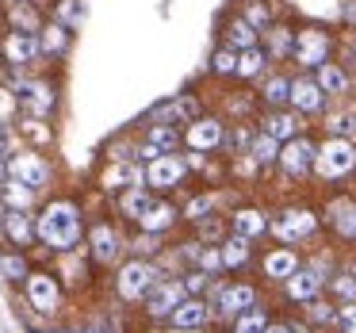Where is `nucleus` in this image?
Returning a JSON list of instances; mask_svg holds the SVG:
<instances>
[{
	"instance_id": "bb28decb",
	"label": "nucleus",
	"mask_w": 356,
	"mask_h": 333,
	"mask_svg": "<svg viewBox=\"0 0 356 333\" xmlns=\"http://www.w3.org/2000/svg\"><path fill=\"white\" fill-rule=\"evenodd\" d=\"M264 134H272V138H295V134H299V119L291 115V111H276V115L268 119V123H264Z\"/></svg>"
},
{
	"instance_id": "6e6552de",
	"label": "nucleus",
	"mask_w": 356,
	"mask_h": 333,
	"mask_svg": "<svg viewBox=\"0 0 356 333\" xmlns=\"http://www.w3.org/2000/svg\"><path fill=\"white\" fill-rule=\"evenodd\" d=\"M16 100H19V108L27 111V119H42L54 108V88H50L47 81H19Z\"/></svg>"
},
{
	"instance_id": "c03bdc74",
	"label": "nucleus",
	"mask_w": 356,
	"mask_h": 333,
	"mask_svg": "<svg viewBox=\"0 0 356 333\" xmlns=\"http://www.w3.org/2000/svg\"><path fill=\"white\" fill-rule=\"evenodd\" d=\"M207 215H211V200H207V195H195V200L188 203V218H195V222H203Z\"/></svg>"
},
{
	"instance_id": "cd10ccee",
	"label": "nucleus",
	"mask_w": 356,
	"mask_h": 333,
	"mask_svg": "<svg viewBox=\"0 0 356 333\" xmlns=\"http://www.w3.org/2000/svg\"><path fill=\"white\" fill-rule=\"evenodd\" d=\"M65 42H70V31H65L62 24H54V27H39V50H42V54H62Z\"/></svg>"
},
{
	"instance_id": "a19ab883",
	"label": "nucleus",
	"mask_w": 356,
	"mask_h": 333,
	"mask_svg": "<svg viewBox=\"0 0 356 333\" xmlns=\"http://www.w3.org/2000/svg\"><path fill=\"white\" fill-rule=\"evenodd\" d=\"M287 92H291V81H284V77H272L268 85H264V100L268 104H287Z\"/></svg>"
},
{
	"instance_id": "c9c22d12",
	"label": "nucleus",
	"mask_w": 356,
	"mask_h": 333,
	"mask_svg": "<svg viewBox=\"0 0 356 333\" xmlns=\"http://www.w3.org/2000/svg\"><path fill=\"white\" fill-rule=\"evenodd\" d=\"M264 325H268L264 310H245V314H238V322H234V333H264Z\"/></svg>"
},
{
	"instance_id": "49530a36",
	"label": "nucleus",
	"mask_w": 356,
	"mask_h": 333,
	"mask_svg": "<svg viewBox=\"0 0 356 333\" xmlns=\"http://www.w3.org/2000/svg\"><path fill=\"white\" fill-rule=\"evenodd\" d=\"M215 70H218V73H234V70H238V54H230V50H218V54H215Z\"/></svg>"
},
{
	"instance_id": "4be33fe9",
	"label": "nucleus",
	"mask_w": 356,
	"mask_h": 333,
	"mask_svg": "<svg viewBox=\"0 0 356 333\" xmlns=\"http://www.w3.org/2000/svg\"><path fill=\"white\" fill-rule=\"evenodd\" d=\"M149 203H154V195L146 192V184L127 188V192H119V215H123V218H134V222H138V218L146 215Z\"/></svg>"
},
{
	"instance_id": "0eeeda50",
	"label": "nucleus",
	"mask_w": 356,
	"mask_h": 333,
	"mask_svg": "<svg viewBox=\"0 0 356 333\" xmlns=\"http://www.w3.org/2000/svg\"><path fill=\"white\" fill-rule=\"evenodd\" d=\"M184 161L180 157H172V154H161V157H154V161L146 165V172H142V184L146 188H154V192H169V188H177L180 180H184Z\"/></svg>"
},
{
	"instance_id": "37998d69",
	"label": "nucleus",
	"mask_w": 356,
	"mask_h": 333,
	"mask_svg": "<svg viewBox=\"0 0 356 333\" xmlns=\"http://www.w3.org/2000/svg\"><path fill=\"white\" fill-rule=\"evenodd\" d=\"M310 318L330 325V322H337V310H333L330 302H314V299H310Z\"/></svg>"
},
{
	"instance_id": "de8ad7c7",
	"label": "nucleus",
	"mask_w": 356,
	"mask_h": 333,
	"mask_svg": "<svg viewBox=\"0 0 356 333\" xmlns=\"http://www.w3.org/2000/svg\"><path fill=\"white\" fill-rule=\"evenodd\" d=\"M268 16H272V12H268V4H249V19H245V24L264 27V24H268Z\"/></svg>"
},
{
	"instance_id": "423d86ee",
	"label": "nucleus",
	"mask_w": 356,
	"mask_h": 333,
	"mask_svg": "<svg viewBox=\"0 0 356 333\" xmlns=\"http://www.w3.org/2000/svg\"><path fill=\"white\" fill-rule=\"evenodd\" d=\"M88 245H92V261L104 264V268H111V264L123 257L127 241H123V234H119L111 222H96L92 230H88Z\"/></svg>"
},
{
	"instance_id": "4468645a",
	"label": "nucleus",
	"mask_w": 356,
	"mask_h": 333,
	"mask_svg": "<svg viewBox=\"0 0 356 333\" xmlns=\"http://www.w3.org/2000/svg\"><path fill=\"white\" fill-rule=\"evenodd\" d=\"M276 161H284V169H287V177H302V172L314 165V146H310L307 138H287V146L280 149V157Z\"/></svg>"
},
{
	"instance_id": "2eb2a0df",
	"label": "nucleus",
	"mask_w": 356,
	"mask_h": 333,
	"mask_svg": "<svg viewBox=\"0 0 356 333\" xmlns=\"http://www.w3.org/2000/svg\"><path fill=\"white\" fill-rule=\"evenodd\" d=\"M257 307V291L249 284H230V287H218V310L222 314H245V310Z\"/></svg>"
},
{
	"instance_id": "3c124183",
	"label": "nucleus",
	"mask_w": 356,
	"mask_h": 333,
	"mask_svg": "<svg viewBox=\"0 0 356 333\" xmlns=\"http://www.w3.org/2000/svg\"><path fill=\"white\" fill-rule=\"evenodd\" d=\"M200 230H203V238H218V234H222V226H218V222H215V218H211V215H207V226H203V222H200Z\"/></svg>"
},
{
	"instance_id": "f704fd0d",
	"label": "nucleus",
	"mask_w": 356,
	"mask_h": 333,
	"mask_svg": "<svg viewBox=\"0 0 356 333\" xmlns=\"http://www.w3.org/2000/svg\"><path fill=\"white\" fill-rule=\"evenodd\" d=\"M333 226L341 230V238H356V203H341L333 211Z\"/></svg>"
},
{
	"instance_id": "09e8293b",
	"label": "nucleus",
	"mask_w": 356,
	"mask_h": 333,
	"mask_svg": "<svg viewBox=\"0 0 356 333\" xmlns=\"http://www.w3.org/2000/svg\"><path fill=\"white\" fill-rule=\"evenodd\" d=\"M333 287H337V295H341V299H356V279H353V276H341Z\"/></svg>"
},
{
	"instance_id": "864d4df0",
	"label": "nucleus",
	"mask_w": 356,
	"mask_h": 333,
	"mask_svg": "<svg viewBox=\"0 0 356 333\" xmlns=\"http://www.w3.org/2000/svg\"><path fill=\"white\" fill-rule=\"evenodd\" d=\"M345 24H356V0H345Z\"/></svg>"
},
{
	"instance_id": "4c0bfd02",
	"label": "nucleus",
	"mask_w": 356,
	"mask_h": 333,
	"mask_svg": "<svg viewBox=\"0 0 356 333\" xmlns=\"http://www.w3.org/2000/svg\"><path fill=\"white\" fill-rule=\"evenodd\" d=\"M264 70V54H261V50H241V58H238V70H234V73H241V77H257V73H261Z\"/></svg>"
},
{
	"instance_id": "a18cd8bd",
	"label": "nucleus",
	"mask_w": 356,
	"mask_h": 333,
	"mask_svg": "<svg viewBox=\"0 0 356 333\" xmlns=\"http://www.w3.org/2000/svg\"><path fill=\"white\" fill-rule=\"evenodd\" d=\"M337 325H341L345 333H356V302H348V307L337 310Z\"/></svg>"
},
{
	"instance_id": "ddd939ff",
	"label": "nucleus",
	"mask_w": 356,
	"mask_h": 333,
	"mask_svg": "<svg viewBox=\"0 0 356 333\" xmlns=\"http://www.w3.org/2000/svg\"><path fill=\"white\" fill-rule=\"evenodd\" d=\"M314 226H318V218L310 215V211H284V215H276V222H272V230L280 234L284 241H299V238H310L314 234Z\"/></svg>"
},
{
	"instance_id": "603ef678",
	"label": "nucleus",
	"mask_w": 356,
	"mask_h": 333,
	"mask_svg": "<svg viewBox=\"0 0 356 333\" xmlns=\"http://www.w3.org/2000/svg\"><path fill=\"white\" fill-rule=\"evenodd\" d=\"M264 333H307L299 325H264Z\"/></svg>"
},
{
	"instance_id": "393cba45",
	"label": "nucleus",
	"mask_w": 356,
	"mask_h": 333,
	"mask_svg": "<svg viewBox=\"0 0 356 333\" xmlns=\"http://www.w3.org/2000/svg\"><path fill=\"white\" fill-rule=\"evenodd\" d=\"M295 268H299V261H295L291 249H276V253L264 257V272H268L272 279H287Z\"/></svg>"
},
{
	"instance_id": "9d476101",
	"label": "nucleus",
	"mask_w": 356,
	"mask_h": 333,
	"mask_svg": "<svg viewBox=\"0 0 356 333\" xmlns=\"http://www.w3.org/2000/svg\"><path fill=\"white\" fill-rule=\"evenodd\" d=\"M0 54H4V62H12V65H35V62L42 58L39 35L8 31V35H4V42H0Z\"/></svg>"
},
{
	"instance_id": "f3484780",
	"label": "nucleus",
	"mask_w": 356,
	"mask_h": 333,
	"mask_svg": "<svg viewBox=\"0 0 356 333\" xmlns=\"http://www.w3.org/2000/svg\"><path fill=\"white\" fill-rule=\"evenodd\" d=\"M142 184V165L138 161H111V169L104 172V188L108 192H127V188Z\"/></svg>"
},
{
	"instance_id": "1a4fd4ad",
	"label": "nucleus",
	"mask_w": 356,
	"mask_h": 333,
	"mask_svg": "<svg viewBox=\"0 0 356 333\" xmlns=\"http://www.w3.org/2000/svg\"><path fill=\"white\" fill-rule=\"evenodd\" d=\"M142 302H146L149 318H165V314H172V310L184 302V284H177V279H157V284L146 291Z\"/></svg>"
},
{
	"instance_id": "7c9ffc66",
	"label": "nucleus",
	"mask_w": 356,
	"mask_h": 333,
	"mask_svg": "<svg viewBox=\"0 0 356 333\" xmlns=\"http://www.w3.org/2000/svg\"><path fill=\"white\" fill-rule=\"evenodd\" d=\"M12 24H16V31L35 35L39 31V12H35L27 0H16V4H12Z\"/></svg>"
},
{
	"instance_id": "aec40b11",
	"label": "nucleus",
	"mask_w": 356,
	"mask_h": 333,
	"mask_svg": "<svg viewBox=\"0 0 356 333\" xmlns=\"http://www.w3.org/2000/svg\"><path fill=\"white\" fill-rule=\"evenodd\" d=\"M4 234H8L12 245H31L35 241V218L27 211H8L4 215Z\"/></svg>"
},
{
	"instance_id": "ea45409f",
	"label": "nucleus",
	"mask_w": 356,
	"mask_h": 333,
	"mask_svg": "<svg viewBox=\"0 0 356 333\" xmlns=\"http://www.w3.org/2000/svg\"><path fill=\"white\" fill-rule=\"evenodd\" d=\"M195 115V100H177V104H165L161 111H157L154 119H172V123H180V119Z\"/></svg>"
},
{
	"instance_id": "2f4dec72",
	"label": "nucleus",
	"mask_w": 356,
	"mask_h": 333,
	"mask_svg": "<svg viewBox=\"0 0 356 333\" xmlns=\"http://www.w3.org/2000/svg\"><path fill=\"white\" fill-rule=\"evenodd\" d=\"M0 272H4V279H12V284H24L31 268H27L24 253H4L0 257Z\"/></svg>"
},
{
	"instance_id": "f8f14e48",
	"label": "nucleus",
	"mask_w": 356,
	"mask_h": 333,
	"mask_svg": "<svg viewBox=\"0 0 356 333\" xmlns=\"http://www.w3.org/2000/svg\"><path fill=\"white\" fill-rule=\"evenodd\" d=\"M180 146V131L172 123H154L149 127V134H146V142H142V149H138V157L142 161H154V157H161V154H172V149Z\"/></svg>"
},
{
	"instance_id": "b1692460",
	"label": "nucleus",
	"mask_w": 356,
	"mask_h": 333,
	"mask_svg": "<svg viewBox=\"0 0 356 333\" xmlns=\"http://www.w3.org/2000/svg\"><path fill=\"white\" fill-rule=\"evenodd\" d=\"M314 85L322 88L325 96H341V92L348 88V77H345V70H337V65L322 62V65H318V77H314Z\"/></svg>"
},
{
	"instance_id": "c756f323",
	"label": "nucleus",
	"mask_w": 356,
	"mask_h": 333,
	"mask_svg": "<svg viewBox=\"0 0 356 333\" xmlns=\"http://www.w3.org/2000/svg\"><path fill=\"white\" fill-rule=\"evenodd\" d=\"M226 39H230V47H238V50H253L257 47V27L245 24V19H234V24L226 27Z\"/></svg>"
},
{
	"instance_id": "473e14b6",
	"label": "nucleus",
	"mask_w": 356,
	"mask_h": 333,
	"mask_svg": "<svg viewBox=\"0 0 356 333\" xmlns=\"http://www.w3.org/2000/svg\"><path fill=\"white\" fill-rule=\"evenodd\" d=\"M54 16H58V24H62L65 31H73V27H77L81 19H85V4H81V0H62Z\"/></svg>"
},
{
	"instance_id": "a211bd4d",
	"label": "nucleus",
	"mask_w": 356,
	"mask_h": 333,
	"mask_svg": "<svg viewBox=\"0 0 356 333\" xmlns=\"http://www.w3.org/2000/svg\"><path fill=\"white\" fill-rule=\"evenodd\" d=\"M172 222H177V207H172V203H165V200H154L146 207V215L138 218V226L146 234H165Z\"/></svg>"
},
{
	"instance_id": "39448f33",
	"label": "nucleus",
	"mask_w": 356,
	"mask_h": 333,
	"mask_svg": "<svg viewBox=\"0 0 356 333\" xmlns=\"http://www.w3.org/2000/svg\"><path fill=\"white\" fill-rule=\"evenodd\" d=\"M24 295L39 314H58V307H62V284L50 272H27Z\"/></svg>"
},
{
	"instance_id": "a878e982",
	"label": "nucleus",
	"mask_w": 356,
	"mask_h": 333,
	"mask_svg": "<svg viewBox=\"0 0 356 333\" xmlns=\"http://www.w3.org/2000/svg\"><path fill=\"white\" fill-rule=\"evenodd\" d=\"M0 195H4V207L8 211H27L35 203V192L24 184H16V180H4V184H0Z\"/></svg>"
},
{
	"instance_id": "c85d7f7f",
	"label": "nucleus",
	"mask_w": 356,
	"mask_h": 333,
	"mask_svg": "<svg viewBox=\"0 0 356 333\" xmlns=\"http://www.w3.org/2000/svg\"><path fill=\"white\" fill-rule=\"evenodd\" d=\"M264 215L261 211H238L234 215V230H238V238H257V234H264Z\"/></svg>"
},
{
	"instance_id": "6ab92c4d",
	"label": "nucleus",
	"mask_w": 356,
	"mask_h": 333,
	"mask_svg": "<svg viewBox=\"0 0 356 333\" xmlns=\"http://www.w3.org/2000/svg\"><path fill=\"white\" fill-rule=\"evenodd\" d=\"M207 318H211V310L203 299H188L172 310V325L177 330H200V325H207Z\"/></svg>"
},
{
	"instance_id": "412c9836",
	"label": "nucleus",
	"mask_w": 356,
	"mask_h": 333,
	"mask_svg": "<svg viewBox=\"0 0 356 333\" xmlns=\"http://www.w3.org/2000/svg\"><path fill=\"white\" fill-rule=\"evenodd\" d=\"M287 100H291L299 111H307V115H310V111H322V100H325V92L314 85V81H307V77H302V81H295V85H291V92H287Z\"/></svg>"
},
{
	"instance_id": "6e6d98bb",
	"label": "nucleus",
	"mask_w": 356,
	"mask_h": 333,
	"mask_svg": "<svg viewBox=\"0 0 356 333\" xmlns=\"http://www.w3.org/2000/svg\"><path fill=\"white\" fill-rule=\"evenodd\" d=\"M353 54H356V42H353Z\"/></svg>"
},
{
	"instance_id": "9b49d317",
	"label": "nucleus",
	"mask_w": 356,
	"mask_h": 333,
	"mask_svg": "<svg viewBox=\"0 0 356 333\" xmlns=\"http://www.w3.org/2000/svg\"><path fill=\"white\" fill-rule=\"evenodd\" d=\"M291 54H295V62H302V65H322L325 54H330V35L318 31V27H307V31L295 35Z\"/></svg>"
},
{
	"instance_id": "4d7b16f0",
	"label": "nucleus",
	"mask_w": 356,
	"mask_h": 333,
	"mask_svg": "<svg viewBox=\"0 0 356 333\" xmlns=\"http://www.w3.org/2000/svg\"><path fill=\"white\" fill-rule=\"evenodd\" d=\"M27 4H31V0H27Z\"/></svg>"
},
{
	"instance_id": "72a5a7b5",
	"label": "nucleus",
	"mask_w": 356,
	"mask_h": 333,
	"mask_svg": "<svg viewBox=\"0 0 356 333\" xmlns=\"http://www.w3.org/2000/svg\"><path fill=\"white\" fill-rule=\"evenodd\" d=\"M245 257H249V238H230L222 245V253H218V261L234 268V264H245Z\"/></svg>"
},
{
	"instance_id": "e433bc0d",
	"label": "nucleus",
	"mask_w": 356,
	"mask_h": 333,
	"mask_svg": "<svg viewBox=\"0 0 356 333\" xmlns=\"http://www.w3.org/2000/svg\"><path fill=\"white\" fill-rule=\"evenodd\" d=\"M330 131L333 138H356V111H337L330 119Z\"/></svg>"
},
{
	"instance_id": "f257e3e1",
	"label": "nucleus",
	"mask_w": 356,
	"mask_h": 333,
	"mask_svg": "<svg viewBox=\"0 0 356 333\" xmlns=\"http://www.w3.org/2000/svg\"><path fill=\"white\" fill-rule=\"evenodd\" d=\"M81 234H85V222H81V207L73 200H50L35 215V238L54 253H73L81 245Z\"/></svg>"
},
{
	"instance_id": "5fc2aeb1",
	"label": "nucleus",
	"mask_w": 356,
	"mask_h": 333,
	"mask_svg": "<svg viewBox=\"0 0 356 333\" xmlns=\"http://www.w3.org/2000/svg\"><path fill=\"white\" fill-rule=\"evenodd\" d=\"M348 276H353V279H356V264H353V272H348Z\"/></svg>"
},
{
	"instance_id": "f03ea898",
	"label": "nucleus",
	"mask_w": 356,
	"mask_h": 333,
	"mask_svg": "<svg viewBox=\"0 0 356 333\" xmlns=\"http://www.w3.org/2000/svg\"><path fill=\"white\" fill-rule=\"evenodd\" d=\"M325 180H337V177H348L356 169V146L348 138H330L322 149H314V165Z\"/></svg>"
},
{
	"instance_id": "8fccbe9b",
	"label": "nucleus",
	"mask_w": 356,
	"mask_h": 333,
	"mask_svg": "<svg viewBox=\"0 0 356 333\" xmlns=\"http://www.w3.org/2000/svg\"><path fill=\"white\" fill-rule=\"evenodd\" d=\"M200 287H207V276H203V272H192V276L184 279V291H200Z\"/></svg>"
},
{
	"instance_id": "7ed1b4c3",
	"label": "nucleus",
	"mask_w": 356,
	"mask_h": 333,
	"mask_svg": "<svg viewBox=\"0 0 356 333\" xmlns=\"http://www.w3.org/2000/svg\"><path fill=\"white\" fill-rule=\"evenodd\" d=\"M50 177H54L50 161L42 154H35V149H24V154H12L8 157V180L31 188V192H42V188L50 184Z\"/></svg>"
},
{
	"instance_id": "5701e85b",
	"label": "nucleus",
	"mask_w": 356,
	"mask_h": 333,
	"mask_svg": "<svg viewBox=\"0 0 356 333\" xmlns=\"http://www.w3.org/2000/svg\"><path fill=\"white\" fill-rule=\"evenodd\" d=\"M318 291H322V276H318V272H299L295 268L291 276H287V295H291V299L310 302Z\"/></svg>"
},
{
	"instance_id": "58836bf2",
	"label": "nucleus",
	"mask_w": 356,
	"mask_h": 333,
	"mask_svg": "<svg viewBox=\"0 0 356 333\" xmlns=\"http://www.w3.org/2000/svg\"><path fill=\"white\" fill-rule=\"evenodd\" d=\"M253 157H257V161H264V165H272V161L280 157L276 138H272V134H261V138H253Z\"/></svg>"
},
{
	"instance_id": "79ce46f5",
	"label": "nucleus",
	"mask_w": 356,
	"mask_h": 333,
	"mask_svg": "<svg viewBox=\"0 0 356 333\" xmlns=\"http://www.w3.org/2000/svg\"><path fill=\"white\" fill-rule=\"evenodd\" d=\"M291 42H295V31L276 27V31H272V54H291Z\"/></svg>"
},
{
	"instance_id": "20e7f679",
	"label": "nucleus",
	"mask_w": 356,
	"mask_h": 333,
	"mask_svg": "<svg viewBox=\"0 0 356 333\" xmlns=\"http://www.w3.org/2000/svg\"><path fill=\"white\" fill-rule=\"evenodd\" d=\"M154 284H157V268L149 261H142V257L127 261L115 276V291H119V299H127V302H142Z\"/></svg>"
},
{
	"instance_id": "dca6fc26",
	"label": "nucleus",
	"mask_w": 356,
	"mask_h": 333,
	"mask_svg": "<svg viewBox=\"0 0 356 333\" xmlns=\"http://www.w3.org/2000/svg\"><path fill=\"white\" fill-rule=\"evenodd\" d=\"M188 146L192 149H215V146H222V123L218 119H192V127H188Z\"/></svg>"
}]
</instances>
